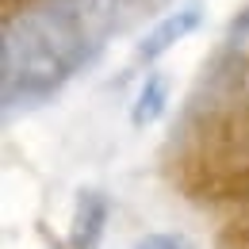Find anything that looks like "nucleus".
I'll use <instances>...</instances> for the list:
<instances>
[{
    "mask_svg": "<svg viewBox=\"0 0 249 249\" xmlns=\"http://www.w3.org/2000/svg\"><path fill=\"white\" fill-rule=\"evenodd\" d=\"M81 62L85 27L65 8H27L4 19V104L50 96Z\"/></svg>",
    "mask_w": 249,
    "mask_h": 249,
    "instance_id": "nucleus-1",
    "label": "nucleus"
},
{
    "mask_svg": "<svg viewBox=\"0 0 249 249\" xmlns=\"http://www.w3.org/2000/svg\"><path fill=\"white\" fill-rule=\"evenodd\" d=\"M173 173L199 203H249V104L207 111L184 138Z\"/></svg>",
    "mask_w": 249,
    "mask_h": 249,
    "instance_id": "nucleus-2",
    "label": "nucleus"
},
{
    "mask_svg": "<svg viewBox=\"0 0 249 249\" xmlns=\"http://www.w3.org/2000/svg\"><path fill=\"white\" fill-rule=\"evenodd\" d=\"M199 23H203V8H199V4H184V8L169 12L154 31L138 42V58H142V62H157V58H161V54H169L180 38H188Z\"/></svg>",
    "mask_w": 249,
    "mask_h": 249,
    "instance_id": "nucleus-3",
    "label": "nucleus"
},
{
    "mask_svg": "<svg viewBox=\"0 0 249 249\" xmlns=\"http://www.w3.org/2000/svg\"><path fill=\"white\" fill-rule=\"evenodd\" d=\"M107 211H111V207H107V199H104L100 192H85V196L77 199L65 249H100L104 230H107Z\"/></svg>",
    "mask_w": 249,
    "mask_h": 249,
    "instance_id": "nucleus-4",
    "label": "nucleus"
},
{
    "mask_svg": "<svg viewBox=\"0 0 249 249\" xmlns=\"http://www.w3.org/2000/svg\"><path fill=\"white\" fill-rule=\"evenodd\" d=\"M165 104H169V77H165V73H150V77L142 81L138 96H134L130 123H134V126H150L154 119H161Z\"/></svg>",
    "mask_w": 249,
    "mask_h": 249,
    "instance_id": "nucleus-5",
    "label": "nucleus"
},
{
    "mask_svg": "<svg viewBox=\"0 0 249 249\" xmlns=\"http://www.w3.org/2000/svg\"><path fill=\"white\" fill-rule=\"evenodd\" d=\"M218 249H249V207L238 218H230L218 234Z\"/></svg>",
    "mask_w": 249,
    "mask_h": 249,
    "instance_id": "nucleus-6",
    "label": "nucleus"
},
{
    "mask_svg": "<svg viewBox=\"0 0 249 249\" xmlns=\"http://www.w3.org/2000/svg\"><path fill=\"white\" fill-rule=\"evenodd\" d=\"M130 249H192V242L177 230H154V234H142Z\"/></svg>",
    "mask_w": 249,
    "mask_h": 249,
    "instance_id": "nucleus-7",
    "label": "nucleus"
},
{
    "mask_svg": "<svg viewBox=\"0 0 249 249\" xmlns=\"http://www.w3.org/2000/svg\"><path fill=\"white\" fill-rule=\"evenodd\" d=\"M226 42H230V50L234 54H242V58H249V8L230 23V35H226Z\"/></svg>",
    "mask_w": 249,
    "mask_h": 249,
    "instance_id": "nucleus-8",
    "label": "nucleus"
}]
</instances>
